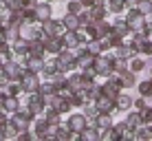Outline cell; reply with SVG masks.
Listing matches in <instances>:
<instances>
[{
  "mask_svg": "<svg viewBox=\"0 0 152 141\" xmlns=\"http://www.w3.org/2000/svg\"><path fill=\"white\" fill-rule=\"evenodd\" d=\"M113 60H115V55L110 57H99L95 55V62H93V69H95L97 75H104V77H110L113 75Z\"/></svg>",
  "mask_w": 152,
  "mask_h": 141,
  "instance_id": "6da1fadb",
  "label": "cell"
},
{
  "mask_svg": "<svg viewBox=\"0 0 152 141\" xmlns=\"http://www.w3.org/2000/svg\"><path fill=\"white\" fill-rule=\"evenodd\" d=\"M20 84H22V91H29V93H40V82H38V75H35L33 71L29 73H22V77H20Z\"/></svg>",
  "mask_w": 152,
  "mask_h": 141,
  "instance_id": "7a4b0ae2",
  "label": "cell"
},
{
  "mask_svg": "<svg viewBox=\"0 0 152 141\" xmlns=\"http://www.w3.org/2000/svg\"><path fill=\"white\" fill-rule=\"evenodd\" d=\"M86 126H88L86 115H73V117H69V130L73 134H82V130Z\"/></svg>",
  "mask_w": 152,
  "mask_h": 141,
  "instance_id": "3957f363",
  "label": "cell"
},
{
  "mask_svg": "<svg viewBox=\"0 0 152 141\" xmlns=\"http://www.w3.org/2000/svg\"><path fill=\"white\" fill-rule=\"evenodd\" d=\"M95 104H97V108H99V113H113V110H117V106H115V99L110 97H106L102 93L97 99H95Z\"/></svg>",
  "mask_w": 152,
  "mask_h": 141,
  "instance_id": "277c9868",
  "label": "cell"
},
{
  "mask_svg": "<svg viewBox=\"0 0 152 141\" xmlns=\"http://www.w3.org/2000/svg\"><path fill=\"white\" fill-rule=\"evenodd\" d=\"M64 22H55V20H44V35H62Z\"/></svg>",
  "mask_w": 152,
  "mask_h": 141,
  "instance_id": "5b68a950",
  "label": "cell"
},
{
  "mask_svg": "<svg viewBox=\"0 0 152 141\" xmlns=\"http://www.w3.org/2000/svg\"><path fill=\"white\" fill-rule=\"evenodd\" d=\"M29 108L33 115H40L44 113V102H42V95L40 93H31V99H29Z\"/></svg>",
  "mask_w": 152,
  "mask_h": 141,
  "instance_id": "8992f818",
  "label": "cell"
},
{
  "mask_svg": "<svg viewBox=\"0 0 152 141\" xmlns=\"http://www.w3.org/2000/svg\"><path fill=\"white\" fill-rule=\"evenodd\" d=\"M95 126L102 130V132H106V130L113 128V119H110V113H99L97 119H95Z\"/></svg>",
  "mask_w": 152,
  "mask_h": 141,
  "instance_id": "52a82bcc",
  "label": "cell"
},
{
  "mask_svg": "<svg viewBox=\"0 0 152 141\" xmlns=\"http://www.w3.org/2000/svg\"><path fill=\"white\" fill-rule=\"evenodd\" d=\"M2 71L7 73L9 80H20V77H22V69H20L15 62H7V64L2 66Z\"/></svg>",
  "mask_w": 152,
  "mask_h": 141,
  "instance_id": "ba28073f",
  "label": "cell"
},
{
  "mask_svg": "<svg viewBox=\"0 0 152 141\" xmlns=\"http://www.w3.org/2000/svg\"><path fill=\"white\" fill-rule=\"evenodd\" d=\"M51 128V123L46 121V119H40V121H35V134L42 139H46V137H51L53 134V130H49Z\"/></svg>",
  "mask_w": 152,
  "mask_h": 141,
  "instance_id": "9c48e42d",
  "label": "cell"
},
{
  "mask_svg": "<svg viewBox=\"0 0 152 141\" xmlns=\"http://www.w3.org/2000/svg\"><path fill=\"white\" fill-rule=\"evenodd\" d=\"M141 123H143V119H141V113L139 110L130 113L128 117H126V126H128V130H137Z\"/></svg>",
  "mask_w": 152,
  "mask_h": 141,
  "instance_id": "30bf717a",
  "label": "cell"
},
{
  "mask_svg": "<svg viewBox=\"0 0 152 141\" xmlns=\"http://www.w3.org/2000/svg\"><path fill=\"white\" fill-rule=\"evenodd\" d=\"M35 18L42 20V22H44V20H49V18H51V4H49V2L38 4V7H35Z\"/></svg>",
  "mask_w": 152,
  "mask_h": 141,
  "instance_id": "8fae6325",
  "label": "cell"
},
{
  "mask_svg": "<svg viewBox=\"0 0 152 141\" xmlns=\"http://www.w3.org/2000/svg\"><path fill=\"white\" fill-rule=\"evenodd\" d=\"M62 22H64V29H69V31H77V29L82 27V24H80V18H77V13H69L64 20H62Z\"/></svg>",
  "mask_w": 152,
  "mask_h": 141,
  "instance_id": "7c38bea8",
  "label": "cell"
},
{
  "mask_svg": "<svg viewBox=\"0 0 152 141\" xmlns=\"http://www.w3.org/2000/svg\"><path fill=\"white\" fill-rule=\"evenodd\" d=\"M62 40H64V49H75V46H80V40H77V33H75V31L64 33V35H62Z\"/></svg>",
  "mask_w": 152,
  "mask_h": 141,
  "instance_id": "4fadbf2b",
  "label": "cell"
},
{
  "mask_svg": "<svg viewBox=\"0 0 152 141\" xmlns=\"http://www.w3.org/2000/svg\"><path fill=\"white\" fill-rule=\"evenodd\" d=\"M44 51H46V49H44V44H42L40 38L29 40V55H42Z\"/></svg>",
  "mask_w": 152,
  "mask_h": 141,
  "instance_id": "5bb4252c",
  "label": "cell"
},
{
  "mask_svg": "<svg viewBox=\"0 0 152 141\" xmlns=\"http://www.w3.org/2000/svg\"><path fill=\"white\" fill-rule=\"evenodd\" d=\"M115 106H117V110H130L132 99H130L128 95H124V93H119V97L115 99Z\"/></svg>",
  "mask_w": 152,
  "mask_h": 141,
  "instance_id": "9a60e30c",
  "label": "cell"
},
{
  "mask_svg": "<svg viewBox=\"0 0 152 141\" xmlns=\"http://www.w3.org/2000/svg\"><path fill=\"white\" fill-rule=\"evenodd\" d=\"M44 69V62H42V55H31L29 57V71H33V73H38Z\"/></svg>",
  "mask_w": 152,
  "mask_h": 141,
  "instance_id": "2e32d148",
  "label": "cell"
},
{
  "mask_svg": "<svg viewBox=\"0 0 152 141\" xmlns=\"http://www.w3.org/2000/svg\"><path fill=\"white\" fill-rule=\"evenodd\" d=\"M95 29H97L99 38H104V35H108V33L113 31V27L106 22V20H95Z\"/></svg>",
  "mask_w": 152,
  "mask_h": 141,
  "instance_id": "e0dca14e",
  "label": "cell"
},
{
  "mask_svg": "<svg viewBox=\"0 0 152 141\" xmlns=\"http://www.w3.org/2000/svg\"><path fill=\"white\" fill-rule=\"evenodd\" d=\"M139 95L141 97H152V80H145V82H139Z\"/></svg>",
  "mask_w": 152,
  "mask_h": 141,
  "instance_id": "ac0fdd59",
  "label": "cell"
},
{
  "mask_svg": "<svg viewBox=\"0 0 152 141\" xmlns=\"http://www.w3.org/2000/svg\"><path fill=\"white\" fill-rule=\"evenodd\" d=\"M2 108H4V110H9V113H15V110H18V99L11 97V95H7L2 99Z\"/></svg>",
  "mask_w": 152,
  "mask_h": 141,
  "instance_id": "d6986e66",
  "label": "cell"
},
{
  "mask_svg": "<svg viewBox=\"0 0 152 141\" xmlns=\"http://www.w3.org/2000/svg\"><path fill=\"white\" fill-rule=\"evenodd\" d=\"M80 137L82 139H99V137H102V130H97V128H84L82 130V134H80Z\"/></svg>",
  "mask_w": 152,
  "mask_h": 141,
  "instance_id": "ffe728a7",
  "label": "cell"
},
{
  "mask_svg": "<svg viewBox=\"0 0 152 141\" xmlns=\"http://www.w3.org/2000/svg\"><path fill=\"white\" fill-rule=\"evenodd\" d=\"M91 15H93V20H104V18H106V7H104V4L91 7Z\"/></svg>",
  "mask_w": 152,
  "mask_h": 141,
  "instance_id": "44dd1931",
  "label": "cell"
},
{
  "mask_svg": "<svg viewBox=\"0 0 152 141\" xmlns=\"http://www.w3.org/2000/svg\"><path fill=\"white\" fill-rule=\"evenodd\" d=\"M46 121H49L51 126H60V110H57V108L46 110Z\"/></svg>",
  "mask_w": 152,
  "mask_h": 141,
  "instance_id": "7402d4cb",
  "label": "cell"
},
{
  "mask_svg": "<svg viewBox=\"0 0 152 141\" xmlns=\"http://www.w3.org/2000/svg\"><path fill=\"white\" fill-rule=\"evenodd\" d=\"M69 88H71L73 93H75V91H82V88H84V77H82V75L71 77V80H69Z\"/></svg>",
  "mask_w": 152,
  "mask_h": 141,
  "instance_id": "603a6c76",
  "label": "cell"
},
{
  "mask_svg": "<svg viewBox=\"0 0 152 141\" xmlns=\"http://www.w3.org/2000/svg\"><path fill=\"white\" fill-rule=\"evenodd\" d=\"M126 7H128L126 0H110V2H108V9H110L113 13H121Z\"/></svg>",
  "mask_w": 152,
  "mask_h": 141,
  "instance_id": "cb8c5ba5",
  "label": "cell"
},
{
  "mask_svg": "<svg viewBox=\"0 0 152 141\" xmlns=\"http://www.w3.org/2000/svg\"><path fill=\"white\" fill-rule=\"evenodd\" d=\"M143 69H145V60H143V57H132V60H130V71L141 73Z\"/></svg>",
  "mask_w": 152,
  "mask_h": 141,
  "instance_id": "d4e9b609",
  "label": "cell"
},
{
  "mask_svg": "<svg viewBox=\"0 0 152 141\" xmlns=\"http://www.w3.org/2000/svg\"><path fill=\"white\" fill-rule=\"evenodd\" d=\"M121 84H124V86H134V84H137V80H134V71L121 73Z\"/></svg>",
  "mask_w": 152,
  "mask_h": 141,
  "instance_id": "484cf974",
  "label": "cell"
},
{
  "mask_svg": "<svg viewBox=\"0 0 152 141\" xmlns=\"http://www.w3.org/2000/svg\"><path fill=\"white\" fill-rule=\"evenodd\" d=\"M88 53H93V55L104 53V49H102V40H91V44H88Z\"/></svg>",
  "mask_w": 152,
  "mask_h": 141,
  "instance_id": "4316f807",
  "label": "cell"
},
{
  "mask_svg": "<svg viewBox=\"0 0 152 141\" xmlns=\"http://www.w3.org/2000/svg\"><path fill=\"white\" fill-rule=\"evenodd\" d=\"M9 11H15V9H22L24 7V0H4Z\"/></svg>",
  "mask_w": 152,
  "mask_h": 141,
  "instance_id": "83f0119b",
  "label": "cell"
},
{
  "mask_svg": "<svg viewBox=\"0 0 152 141\" xmlns=\"http://www.w3.org/2000/svg\"><path fill=\"white\" fill-rule=\"evenodd\" d=\"M141 119H143V123H152V106H145L143 110H141Z\"/></svg>",
  "mask_w": 152,
  "mask_h": 141,
  "instance_id": "f1b7e54d",
  "label": "cell"
},
{
  "mask_svg": "<svg viewBox=\"0 0 152 141\" xmlns=\"http://www.w3.org/2000/svg\"><path fill=\"white\" fill-rule=\"evenodd\" d=\"M77 18H80V24H82V27H88V24L95 22V20H93V15H91V11H88V13H80Z\"/></svg>",
  "mask_w": 152,
  "mask_h": 141,
  "instance_id": "f546056e",
  "label": "cell"
},
{
  "mask_svg": "<svg viewBox=\"0 0 152 141\" xmlns=\"http://www.w3.org/2000/svg\"><path fill=\"white\" fill-rule=\"evenodd\" d=\"M44 75H49V77H53L55 73H57V62H51V64H44Z\"/></svg>",
  "mask_w": 152,
  "mask_h": 141,
  "instance_id": "4dcf8cb0",
  "label": "cell"
},
{
  "mask_svg": "<svg viewBox=\"0 0 152 141\" xmlns=\"http://www.w3.org/2000/svg\"><path fill=\"white\" fill-rule=\"evenodd\" d=\"M75 33H77V40H80V44H82V42H91V35H88L86 29H77Z\"/></svg>",
  "mask_w": 152,
  "mask_h": 141,
  "instance_id": "1f68e13d",
  "label": "cell"
},
{
  "mask_svg": "<svg viewBox=\"0 0 152 141\" xmlns=\"http://www.w3.org/2000/svg\"><path fill=\"white\" fill-rule=\"evenodd\" d=\"M82 7H84L82 0H80V2H77V0H71V2H69V11H71V13H80Z\"/></svg>",
  "mask_w": 152,
  "mask_h": 141,
  "instance_id": "d6a6232c",
  "label": "cell"
},
{
  "mask_svg": "<svg viewBox=\"0 0 152 141\" xmlns=\"http://www.w3.org/2000/svg\"><path fill=\"white\" fill-rule=\"evenodd\" d=\"M84 115H86V117H93V119H97V115H99V108H97V104H95V106H86Z\"/></svg>",
  "mask_w": 152,
  "mask_h": 141,
  "instance_id": "836d02e7",
  "label": "cell"
},
{
  "mask_svg": "<svg viewBox=\"0 0 152 141\" xmlns=\"http://www.w3.org/2000/svg\"><path fill=\"white\" fill-rule=\"evenodd\" d=\"M33 20H38L35 18V9H24V22H33Z\"/></svg>",
  "mask_w": 152,
  "mask_h": 141,
  "instance_id": "e575fe53",
  "label": "cell"
},
{
  "mask_svg": "<svg viewBox=\"0 0 152 141\" xmlns=\"http://www.w3.org/2000/svg\"><path fill=\"white\" fill-rule=\"evenodd\" d=\"M132 106H134V108H137V110L141 113L145 106H148V104H145V97H139V99H134V102H132Z\"/></svg>",
  "mask_w": 152,
  "mask_h": 141,
  "instance_id": "d590c367",
  "label": "cell"
},
{
  "mask_svg": "<svg viewBox=\"0 0 152 141\" xmlns=\"http://www.w3.org/2000/svg\"><path fill=\"white\" fill-rule=\"evenodd\" d=\"M20 91H22V84H9V93H7V95L15 97V95H18Z\"/></svg>",
  "mask_w": 152,
  "mask_h": 141,
  "instance_id": "8d00e7d4",
  "label": "cell"
},
{
  "mask_svg": "<svg viewBox=\"0 0 152 141\" xmlns=\"http://www.w3.org/2000/svg\"><path fill=\"white\" fill-rule=\"evenodd\" d=\"M82 4H84V7H88V9H91V7H95V0H82Z\"/></svg>",
  "mask_w": 152,
  "mask_h": 141,
  "instance_id": "74e56055",
  "label": "cell"
},
{
  "mask_svg": "<svg viewBox=\"0 0 152 141\" xmlns=\"http://www.w3.org/2000/svg\"><path fill=\"white\" fill-rule=\"evenodd\" d=\"M126 4H128V7H137L139 0H126Z\"/></svg>",
  "mask_w": 152,
  "mask_h": 141,
  "instance_id": "f35d334b",
  "label": "cell"
},
{
  "mask_svg": "<svg viewBox=\"0 0 152 141\" xmlns=\"http://www.w3.org/2000/svg\"><path fill=\"white\" fill-rule=\"evenodd\" d=\"M4 123H7V117H4V113H0V128H2Z\"/></svg>",
  "mask_w": 152,
  "mask_h": 141,
  "instance_id": "ab89813d",
  "label": "cell"
},
{
  "mask_svg": "<svg viewBox=\"0 0 152 141\" xmlns=\"http://www.w3.org/2000/svg\"><path fill=\"white\" fill-rule=\"evenodd\" d=\"M29 4H33V0H24V7H29Z\"/></svg>",
  "mask_w": 152,
  "mask_h": 141,
  "instance_id": "60d3db41",
  "label": "cell"
},
{
  "mask_svg": "<svg viewBox=\"0 0 152 141\" xmlns=\"http://www.w3.org/2000/svg\"><path fill=\"white\" fill-rule=\"evenodd\" d=\"M150 77H152V69H150Z\"/></svg>",
  "mask_w": 152,
  "mask_h": 141,
  "instance_id": "b9f144b4",
  "label": "cell"
},
{
  "mask_svg": "<svg viewBox=\"0 0 152 141\" xmlns=\"http://www.w3.org/2000/svg\"><path fill=\"white\" fill-rule=\"evenodd\" d=\"M0 106H2V99H0Z\"/></svg>",
  "mask_w": 152,
  "mask_h": 141,
  "instance_id": "7bdbcfd3",
  "label": "cell"
},
{
  "mask_svg": "<svg viewBox=\"0 0 152 141\" xmlns=\"http://www.w3.org/2000/svg\"><path fill=\"white\" fill-rule=\"evenodd\" d=\"M150 128H152V123H150Z\"/></svg>",
  "mask_w": 152,
  "mask_h": 141,
  "instance_id": "ee69618b",
  "label": "cell"
},
{
  "mask_svg": "<svg viewBox=\"0 0 152 141\" xmlns=\"http://www.w3.org/2000/svg\"><path fill=\"white\" fill-rule=\"evenodd\" d=\"M150 80H152V77H150Z\"/></svg>",
  "mask_w": 152,
  "mask_h": 141,
  "instance_id": "f6af8a7d",
  "label": "cell"
}]
</instances>
